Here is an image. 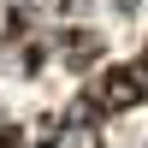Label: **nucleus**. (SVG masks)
Wrapping results in <instances>:
<instances>
[{"instance_id":"f257e3e1","label":"nucleus","mask_w":148,"mask_h":148,"mask_svg":"<svg viewBox=\"0 0 148 148\" xmlns=\"http://www.w3.org/2000/svg\"><path fill=\"white\" fill-rule=\"evenodd\" d=\"M142 95H148V83H142L136 65H107L101 77L89 83V101L101 107V113H130V107H142Z\"/></svg>"},{"instance_id":"7ed1b4c3","label":"nucleus","mask_w":148,"mask_h":148,"mask_svg":"<svg viewBox=\"0 0 148 148\" xmlns=\"http://www.w3.org/2000/svg\"><path fill=\"white\" fill-rule=\"evenodd\" d=\"M136 71H142V83H148V47H142V59H136Z\"/></svg>"},{"instance_id":"f03ea898","label":"nucleus","mask_w":148,"mask_h":148,"mask_svg":"<svg viewBox=\"0 0 148 148\" xmlns=\"http://www.w3.org/2000/svg\"><path fill=\"white\" fill-rule=\"evenodd\" d=\"M65 59H71V65H95V59H101V36H71V42H65Z\"/></svg>"}]
</instances>
